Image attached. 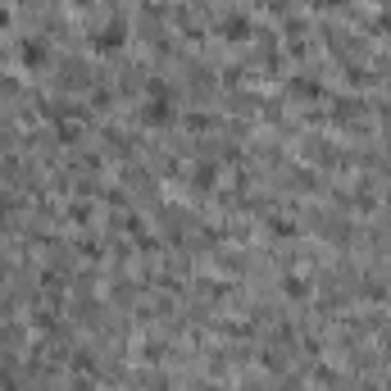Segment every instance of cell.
<instances>
[{
  "label": "cell",
  "mask_w": 391,
  "mask_h": 391,
  "mask_svg": "<svg viewBox=\"0 0 391 391\" xmlns=\"http://www.w3.org/2000/svg\"><path fill=\"white\" fill-rule=\"evenodd\" d=\"M141 118H146L151 128H164V123H173V101H168V91L160 87V82L151 87V101L141 105Z\"/></svg>",
  "instance_id": "1"
},
{
  "label": "cell",
  "mask_w": 391,
  "mask_h": 391,
  "mask_svg": "<svg viewBox=\"0 0 391 391\" xmlns=\"http://www.w3.org/2000/svg\"><path fill=\"white\" fill-rule=\"evenodd\" d=\"M123 36H128V28H123V19H109L101 32L91 36V46L96 51H118V46H123Z\"/></svg>",
  "instance_id": "2"
},
{
  "label": "cell",
  "mask_w": 391,
  "mask_h": 391,
  "mask_svg": "<svg viewBox=\"0 0 391 391\" xmlns=\"http://www.w3.org/2000/svg\"><path fill=\"white\" fill-rule=\"evenodd\" d=\"M19 59H23V68H41L46 59H51V51H46V41L28 36V41H23V51H19Z\"/></svg>",
  "instance_id": "3"
},
{
  "label": "cell",
  "mask_w": 391,
  "mask_h": 391,
  "mask_svg": "<svg viewBox=\"0 0 391 391\" xmlns=\"http://www.w3.org/2000/svg\"><path fill=\"white\" fill-rule=\"evenodd\" d=\"M218 32H223L228 41H246V36H250V19L246 14H232V19L218 23Z\"/></svg>",
  "instance_id": "4"
},
{
  "label": "cell",
  "mask_w": 391,
  "mask_h": 391,
  "mask_svg": "<svg viewBox=\"0 0 391 391\" xmlns=\"http://www.w3.org/2000/svg\"><path fill=\"white\" fill-rule=\"evenodd\" d=\"M268 228H273L278 237H296V223H291V218H268Z\"/></svg>",
  "instance_id": "5"
},
{
  "label": "cell",
  "mask_w": 391,
  "mask_h": 391,
  "mask_svg": "<svg viewBox=\"0 0 391 391\" xmlns=\"http://www.w3.org/2000/svg\"><path fill=\"white\" fill-rule=\"evenodd\" d=\"M291 87H296V96H319V82H314V78H296Z\"/></svg>",
  "instance_id": "6"
},
{
  "label": "cell",
  "mask_w": 391,
  "mask_h": 391,
  "mask_svg": "<svg viewBox=\"0 0 391 391\" xmlns=\"http://www.w3.org/2000/svg\"><path fill=\"white\" fill-rule=\"evenodd\" d=\"M287 296H310V283H300V278H287Z\"/></svg>",
  "instance_id": "7"
},
{
  "label": "cell",
  "mask_w": 391,
  "mask_h": 391,
  "mask_svg": "<svg viewBox=\"0 0 391 391\" xmlns=\"http://www.w3.org/2000/svg\"><path fill=\"white\" fill-rule=\"evenodd\" d=\"M377 28H382V32L391 36V9H387V14H382V19H377Z\"/></svg>",
  "instance_id": "8"
},
{
  "label": "cell",
  "mask_w": 391,
  "mask_h": 391,
  "mask_svg": "<svg viewBox=\"0 0 391 391\" xmlns=\"http://www.w3.org/2000/svg\"><path fill=\"white\" fill-rule=\"evenodd\" d=\"M5 28H9V9L0 5V32H5Z\"/></svg>",
  "instance_id": "9"
}]
</instances>
